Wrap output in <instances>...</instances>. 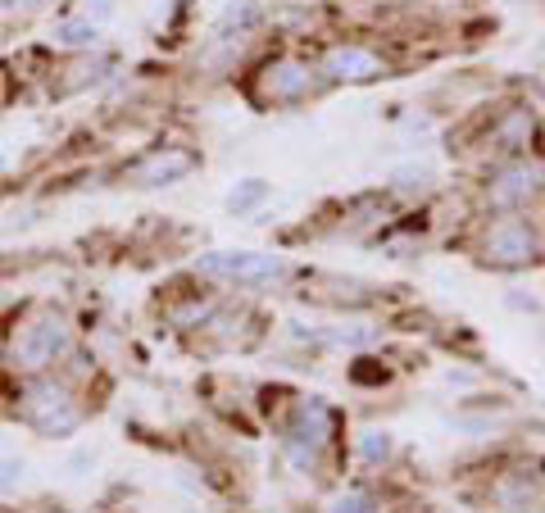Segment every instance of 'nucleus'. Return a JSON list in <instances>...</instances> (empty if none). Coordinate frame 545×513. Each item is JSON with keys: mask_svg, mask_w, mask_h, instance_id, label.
<instances>
[{"mask_svg": "<svg viewBox=\"0 0 545 513\" xmlns=\"http://www.w3.org/2000/svg\"><path fill=\"white\" fill-rule=\"evenodd\" d=\"M69 355H73V327H69V318L55 314V309L28 314L10 332V341H5V364H10V373H19V377L50 373V368Z\"/></svg>", "mask_w": 545, "mask_h": 513, "instance_id": "f257e3e1", "label": "nucleus"}, {"mask_svg": "<svg viewBox=\"0 0 545 513\" xmlns=\"http://www.w3.org/2000/svg\"><path fill=\"white\" fill-rule=\"evenodd\" d=\"M327 87L332 82H327L323 64L300 60V55H273V60H264L255 69L250 96L264 109H291V105H305V100L323 96Z\"/></svg>", "mask_w": 545, "mask_h": 513, "instance_id": "f03ea898", "label": "nucleus"}, {"mask_svg": "<svg viewBox=\"0 0 545 513\" xmlns=\"http://www.w3.org/2000/svg\"><path fill=\"white\" fill-rule=\"evenodd\" d=\"M19 418L41 436H73L87 418V409L78 405V395L64 377H50V373H37V377H23L19 386Z\"/></svg>", "mask_w": 545, "mask_h": 513, "instance_id": "7ed1b4c3", "label": "nucleus"}, {"mask_svg": "<svg viewBox=\"0 0 545 513\" xmlns=\"http://www.w3.org/2000/svg\"><path fill=\"white\" fill-rule=\"evenodd\" d=\"M332 436H337L332 405H327L323 395H300L287 414V427H282V454H287L300 473H309V468H318V459L332 445Z\"/></svg>", "mask_w": 545, "mask_h": 513, "instance_id": "20e7f679", "label": "nucleus"}, {"mask_svg": "<svg viewBox=\"0 0 545 513\" xmlns=\"http://www.w3.org/2000/svg\"><path fill=\"white\" fill-rule=\"evenodd\" d=\"M196 273L205 282H228V287H273L291 277V264L287 255H273V250H209L196 259Z\"/></svg>", "mask_w": 545, "mask_h": 513, "instance_id": "39448f33", "label": "nucleus"}, {"mask_svg": "<svg viewBox=\"0 0 545 513\" xmlns=\"http://www.w3.org/2000/svg\"><path fill=\"white\" fill-rule=\"evenodd\" d=\"M541 196H545V164L527 155L500 159L482 187V205L491 214H527V205H536Z\"/></svg>", "mask_w": 545, "mask_h": 513, "instance_id": "423d86ee", "label": "nucleus"}, {"mask_svg": "<svg viewBox=\"0 0 545 513\" xmlns=\"http://www.w3.org/2000/svg\"><path fill=\"white\" fill-rule=\"evenodd\" d=\"M477 255H482V264L505 268V273L532 268L541 259V232L523 214H496V223H486L482 241H477Z\"/></svg>", "mask_w": 545, "mask_h": 513, "instance_id": "0eeeda50", "label": "nucleus"}, {"mask_svg": "<svg viewBox=\"0 0 545 513\" xmlns=\"http://www.w3.org/2000/svg\"><path fill=\"white\" fill-rule=\"evenodd\" d=\"M323 73L327 82H350V87H359V82H377L387 78L391 64L382 60V50L364 46V41H337V46L323 50Z\"/></svg>", "mask_w": 545, "mask_h": 513, "instance_id": "6e6552de", "label": "nucleus"}, {"mask_svg": "<svg viewBox=\"0 0 545 513\" xmlns=\"http://www.w3.org/2000/svg\"><path fill=\"white\" fill-rule=\"evenodd\" d=\"M196 168H200V159L191 155V150H182V146H155V150H146L137 164H128V173H123V178H128L132 187H173V182L191 178Z\"/></svg>", "mask_w": 545, "mask_h": 513, "instance_id": "1a4fd4ad", "label": "nucleus"}, {"mask_svg": "<svg viewBox=\"0 0 545 513\" xmlns=\"http://www.w3.org/2000/svg\"><path fill=\"white\" fill-rule=\"evenodd\" d=\"M532 137H536V114L527 105H514V109H500L496 119H491L482 146L505 155V159H514V155H527V141Z\"/></svg>", "mask_w": 545, "mask_h": 513, "instance_id": "9d476101", "label": "nucleus"}, {"mask_svg": "<svg viewBox=\"0 0 545 513\" xmlns=\"http://www.w3.org/2000/svg\"><path fill=\"white\" fill-rule=\"evenodd\" d=\"M296 341H314V346H337V350H368L382 341V327L373 323H332V327H305L296 323Z\"/></svg>", "mask_w": 545, "mask_h": 513, "instance_id": "9b49d317", "label": "nucleus"}, {"mask_svg": "<svg viewBox=\"0 0 545 513\" xmlns=\"http://www.w3.org/2000/svg\"><path fill=\"white\" fill-rule=\"evenodd\" d=\"M491 500H496L505 513H527L536 500H541V477L527 473V468H509V473L496 477Z\"/></svg>", "mask_w": 545, "mask_h": 513, "instance_id": "f8f14e48", "label": "nucleus"}, {"mask_svg": "<svg viewBox=\"0 0 545 513\" xmlns=\"http://www.w3.org/2000/svg\"><path fill=\"white\" fill-rule=\"evenodd\" d=\"M259 23H264V5H259V0H237V5L223 10V19H218V28H214V41H237V37H246L250 28H259Z\"/></svg>", "mask_w": 545, "mask_h": 513, "instance_id": "ddd939ff", "label": "nucleus"}, {"mask_svg": "<svg viewBox=\"0 0 545 513\" xmlns=\"http://www.w3.org/2000/svg\"><path fill=\"white\" fill-rule=\"evenodd\" d=\"M100 41V23L91 14H73V19L55 23V46L64 50H96Z\"/></svg>", "mask_w": 545, "mask_h": 513, "instance_id": "4468645a", "label": "nucleus"}, {"mask_svg": "<svg viewBox=\"0 0 545 513\" xmlns=\"http://www.w3.org/2000/svg\"><path fill=\"white\" fill-rule=\"evenodd\" d=\"M268 196H273V187H268L264 178H246V182H237V187L228 191V200H223V205H228V214L246 218V214H255V209L264 205Z\"/></svg>", "mask_w": 545, "mask_h": 513, "instance_id": "2eb2a0df", "label": "nucleus"}, {"mask_svg": "<svg viewBox=\"0 0 545 513\" xmlns=\"http://www.w3.org/2000/svg\"><path fill=\"white\" fill-rule=\"evenodd\" d=\"M355 454H359V464H368V468H382L396 454V436L391 432H359L355 436Z\"/></svg>", "mask_w": 545, "mask_h": 513, "instance_id": "dca6fc26", "label": "nucleus"}, {"mask_svg": "<svg viewBox=\"0 0 545 513\" xmlns=\"http://www.w3.org/2000/svg\"><path fill=\"white\" fill-rule=\"evenodd\" d=\"M214 300L209 296H191V300H182V305H173L169 309V323L173 327H205L209 318H214Z\"/></svg>", "mask_w": 545, "mask_h": 513, "instance_id": "f3484780", "label": "nucleus"}, {"mask_svg": "<svg viewBox=\"0 0 545 513\" xmlns=\"http://www.w3.org/2000/svg\"><path fill=\"white\" fill-rule=\"evenodd\" d=\"M323 513H387V509H382V500L368 495V491H341L323 504Z\"/></svg>", "mask_w": 545, "mask_h": 513, "instance_id": "a211bd4d", "label": "nucleus"}, {"mask_svg": "<svg viewBox=\"0 0 545 513\" xmlns=\"http://www.w3.org/2000/svg\"><path fill=\"white\" fill-rule=\"evenodd\" d=\"M19 482H23V459H5V464H0V486L10 491V486H19Z\"/></svg>", "mask_w": 545, "mask_h": 513, "instance_id": "6ab92c4d", "label": "nucleus"}, {"mask_svg": "<svg viewBox=\"0 0 545 513\" xmlns=\"http://www.w3.org/2000/svg\"><path fill=\"white\" fill-rule=\"evenodd\" d=\"M50 0H5V10H41Z\"/></svg>", "mask_w": 545, "mask_h": 513, "instance_id": "aec40b11", "label": "nucleus"}, {"mask_svg": "<svg viewBox=\"0 0 545 513\" xmlns=\"http://www.w3.org/2000/svg\"><path fill=\"white\" fill-rule=\"evenodd\" d=\"M0 14H5V0H0Z\"/></svg>", "mask_w": 545, "mask_h": 513, "instance_id": "412c9836", "label": "nucleus"}]
</instances>
